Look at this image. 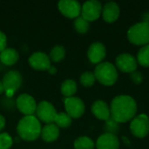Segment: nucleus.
Instances as JSON below:
<instances>
[{
	"mask_svg": "<svg viewBox=\"0 0 149 149\" xmlns=\"http://www.w3.org/2000/svg\"><path fill=\"white\" fill-rule=\"evenodd\" d=\"M41 124L38 119L33 115L22 118L17 126V132L19 137L26 141H33L41 135Z\"/></svg>",
	"mask_w": 149,
	"mask_h": 149,
	"instance_id": "f03ea898",
	"label": "nucleus"
},
{
	"mask_svg": "<svg viewBox=\"0 0 149 149\" xmlns=\"http://www.w3.org/2000/svg\"><path fill=\"white\" fill-rule=\"evenodd\" d=\"M96 148L97 149H119L120 141L116 134L105 133L98 138Z\"/></svg>",
	"mask_w": 149,
	"mask_h": 149,
	"instance_id": "2eb2a0df",
	"label": "nucleus"
},
{
	"mask_svg": "<svg viewBox=\"0 0 149 149\" xmlns=\"http://www.w3.org/2000/svg\"><path fill=\"white\" fill-rule=\"evenodd\" d=\"M111 117L119 123L132 120L137 112V103L129 95H118L114 97L110 105Z\"/></svg>",
	"mask_w": 149,
	"mask_h": 149,
	"instance_id": "f257e3e1",
	"label": "nucleus"
},
{
	"mask_svg": "<svg viewBox=\"0 0 149 149\" xmlns=\"http://www.w3.org/2000/svg\"><path fill=\"white\" fill-rule=\"evenodd\" d=\"M6 45H7L6 35L3 32L0 31V52H2L6 48Z\"/></svg>",
	"mask_w": 149,
	"mask_h": 149,
	"instance_id": "c756f323",
	"label": "nucleus"
},
{
	"mask_svg": "<svg viewBox=\"0 0 149 149\" xmlns=\"http://www.w3.org/2000/svg\"><path fill=\"white\" fill-rule=\"evenodd\" d=\"M4 92V87H3V85L2 83V81H0V94L3 93Z\"/></svg>",
	"mask_w": 149,
	"mask_h": 149,
	"instance_id": "473e14b6",
	"label": "nucleus"
},
{
	"mask_svg": "<svg viewBox=\"0 0 149 149\" xmlns=\"http://www.w3.org/2000/svg\"><path fill=\"white\" fill-rule=\"evenodd\" d=\"M104 129L106 133L107 134H116L119 130H120V123L113 120L112 117H110L108 120L105 121V126Z\"/></svg>",
	"mask_w": 149,
	"mask_h": 149,
	"instance_id": "a878e982",
	"label": "nucleus"
},
{
	"mask_svg": "<svg viewBox=\"0 0 149 149\" xmlns=\"http://www.w3.org/2000/svg\"><path fill=\"white\" fill-rule=\"evenodd\" d=\"M47 71H48V72H49V73H51V74H55V73L57 72V68H56L55 66L51 65Z\"/></svg>",
	"mask_w": 149,
	"mask_h": 149,
	"instance_id": "2f4dec72",
	"label": "nucleus"
},
{
	"mask_svg": "<svg viewBox=\"0 0 149 149\" xmlns=\"http://www.w3.org/2000/svg\"><path fill=\"white\" fill-rule=\"evenodd\" d=\"M103 6L97 0H89L81 6V17L88 22L98 19L102 12Z\"/></svg>",
	"mask_w": 149,
	"mask_h": 149,
	"instance_id": "0eeeda50",
	"label": "nucleus"
},
{
	"mask_svg": "<svg viewBox=\"0 0 149 149\" xmlns=\"http://www.w3.org/2000/svg\"><path fill=\"white\" fill-rule=\"evenodd\" d=\"M94 76L99 82L105 86H112L118 79V71L114 65L110 62H101L94 70Z\"/></svg>",
	"mask_w": 149,
	"mask_h": 149,
	"instance_id": "7ed1b4c3",
	"label": "nucleus"
},
{
	"mask_svg": "<svg viewBox=\"0 0 149 149\" xmlns=\"http://www.w3.org/2000/svg\"><path fill=\"white\" fill-rule=\"evenodd\" d=\"M5 127V119L3 115L0 114V132Z\"/></svg>",
	"mask_w": 149,
	"mask_h": 149,
	"instance_id": "7c9ffc66",
	"label": "nucleus"
},
{
	"mask_svg": "<svg viewBox=\"0 0 149 149\" xmlns=\"http://www.w3.org/2000/svg\"><path fill=\"white\" fill-rule=\"evenodd\" d=\"M13 144L12 138L7 133L0 134V149H10Z\"/></svg>",
	"mask_w": 149,
	"mask_h": 149,
	"instance_id": "cd10ccee",
	"label": "nucleus"
},
{
	"mask_svg": "<svg viewBox=\"0 0 149 149\" xmlns=\"http://www.w3.org/2000/svg\"><path fill=\"white\" fill-rule=\"evenodd\" d=\"M58 7L59 11L69 18H77L81 14V5L75 0H61Z\"/></svg>",
	"mask_w": 149,
	"mask_h": 149,
	"instance_id": "f8f14e48",
	"label": "nucleus"
},
{
	"mask_svg": "<svg viewBox=\"0 0 149 149\" xmlns=\"http://www.w3.org/2000/svg\"><path fill=\"white\" fill-rule=\"evenodd\" d=\"M128 40L136 45L149 44V22H139L133 24L127 31Z\"/></svg>",
	"mask_w": 149,
	"mask_h": 149,
	"instance_id": "20e7f679",
	"label": "nucleus"
},
{
	"mask_svg": "<svg viewBox=\"0 0 149 149\" xmlns=\"http://www.w3.org/2000/svg\"><path fill=\"white\" fill-rule=\"evenodd\" d=\"M73 146L75 149H93L94 142L87 136H81L75 140Z\"/></svg>",
	"mask_w": 149,
	"mask_h": 149,
	"instance_id": "412c9836",
	"label": "nucleus"
},
{
	"mask_svg": "<svg viewBox=\"0 0 149 149\" xmlns=\"http://www.w3.org/2000/svg\"><path fill=\"white\" fill-rule=\"evenodd\" d=\"M73 25L74 29L79 33H86L90 28V23L82 17H78L77 18H75Z\"/></svg>",
	"mask_w": 149,
	"mask_h": 149,
	"instance_id": "393cba45",
	"label": "nucleus"
},
{
	"mask_svg": "<svg viewBox=\"0 0 149 149\" xmlns=\"http://www.w3.org/2000/svg\"><path fill=\"white\" fill-rule=\"evenodd\" d=\"M19 58L18 52L13 48H5L2 52H0V61L5 65H15Z\"/></svg>",
	"mask_w": 149,
	"mask_h": 149,
	"instance_id": "6ab92c4d",
	"label": "nucleus"
},
{
	"mask_svg": "<svg viewBox=\"0 0 149 149\" xmlns=\"http://www.w3.org/2000/svg\"><path fill=\"white\" fill-rule=\"evenodd\" d=\"M107 50L105 45L101 42L93 43L87 51V57L89 60L93 64H100L105 58Z\"/></svg>",
	"mask_w": 149,
	"mask_h": 149,
	"instance_id": "4468645a",
	"label": "nucleus"
},
{
	"mask_svg": "<svg viewBox=\"0 0 149 149\" xmlns=\"http://www.w3.org/2000/svg\"><path fill=\"white\" fill-rule=\"evenodd\" d=\"M120 6L115 2H108L102 8L103 19L107 23H113L116 21L120 17Z\"/></svg>",
	"mask_w": 149,
	"mask_h": 149,
	"instance_id": "dca6fc26",
	"label": "nucleus"
},
{
	"mask_svg": "<svg viewBox=\"0 0 149 149\" xmlns=\"http://www.w3.org/2000/svg\"><path fill=\"white\" fill-rule=\"evenodd\" d=\"M36 113L38 120H41L46 124H52L54 122L58 113L52 103L48 101H41L38 105H37Z\"/></svg>",
	"mask_w": 149,
	"mask_h": 149,
	"instance_id": "6e6552de",
	"label": "nucleus"
},
{
	"mask_svg": "<svg viewBox=\"0 0 149 149\" xmlns=\"http://www.w3.org/2000/svg\"><path fill=\"white\" fill-rule=\"evenodd\" d=\"M16 105L17 109L25 116L33 115V113H36L37 103L34 98L27 93L19 95L16 100Z\"/></svg>",
	"mask_w": 149,
	"mask_h": 149,
	"instance_id": "9b49d317",
	"label": "nucleus"
},
{
	"mask_svg": "<svg viewBox=\"0 0 149 149\" xmlns=\"http://www.w3.org/2000/svg\"><path fill=\"white\" fill-rule=\"evenodd\" d=\"M123 139H124V142H126V143H127V144H128V145L130 144V141H127V139L126 137H123Z\"/></svg>",
	"mask_w": 149,
	"mask_h": 149,
	"instance_id": "72a5a7b5",
	"label": "nucleus"
},
{
	"mask_svg": "<svg viewBox=\"0 0 149 149\" xmlns=\"http://www.w3.org/2000/svg\"><path fill=\"white\" fill-rule=\"evenodd\" d=\"M59 136V128L55 124H46L41 130V137L45 142H53Z\"/></svg>",
	"mask_w": 149,
	"mask_h": 149,
	"instance_id": "a211bd4d",
	"label": "nucleus"
},
{
	"mask_svg": "<svg viewBox=\"0 0 149 149\" xmlns=\"http://www.w3.org/2000/svg\"><path fill=\"white\" fill-rule=\"evenodd\" d=\"M72 118L66 113H58L54 120L55 125L62 128L68 127L72 124Z\"/></svg>",
	"mask_w": 149,
	"mask_h": 149,
	"instance_id": "5701e85b",
	"label": "nucleus"
},
{
	"mask_svg": "<svg viewBox=\"0 0 149 149\" xmlns=\"http://www.w3.org/2000/svg\"><path fill=\"white\" fill-rule=\"evenodd\" d=\"M131 79L137 85L141 84L142 81H143V76L141 74V72H138V71H134V72L131 73Z\"/></svg>",
	"mask_w": 149,
	"mask_h": 149,
	"instance_id": "c85d7f7f",
	"label": "nucleus"
},
{
	"mask_svg": "<svg viewBox=\"0 0 149 149\" xmlns=\"http://www.w3.org/2000/svg\"><path fill=\"white\" fill-rule=\"evenodd\" d=\"M137 62L145 67L149 66V44L143 45L138 52L137 54Z\"/></svg>",
	"mask_w": 149,
	"mask_h": 149,
	"instance_id": "4be33fe9",
	"label": "nucleus"
},
{
	"mask_svg": "<svg viewBox=\"0 0 149 149\" xmlns=\"http://www.w3.org/2000/svg\"><path fill=\"white\" fill-rule=\"evenodd\" d=\"M92 112L93 115L101 120H107L111 117L110 107L103 100H96L92 105Z\"/></svg>",
	"mask_w": 149,
	"mask_h": 149,
	"instance_id": "f3484780",
	"label": "nucleus"
},
{
	"mask_svg": "<svg viewBox=\"0 0 149 149\" xmlns=\"http://www.w3.org/2000/svg\"><path fill=\"white\" fill-rule=\"evenodd\" d=\"M116 66L119 70L124 72H134L136 71L138 66V62L136 58L130 53H120L117 56L115 59Z\"/></svg>",
	"mask_w": 149,
	"mask_h": 149,
	"instance_id": "9d476101",
	"label": "nucleus"
},
{
	"mask_svg": "<svg viewBox=\"0 0 149 149\" xmlns=\"http://www.w3.org/2000/svg\"><path fill=\"white\" fill-rule=\"evenodd\" d=\"M78 89L77 84L74 80L72 79H66L65 80L60 87V91L61 93L65 96L66 98H70V97H73V95L76 93Z\"/></svg>",
	"mask_w": 149,
	"mask_h": 149,
	"instance_id": "aec40b11",
	"label": "nucleus"
},
{
	"mask_svg": "<svg viewBox=\"0 0 149 149\" xmlns=\"http://www.w3.org/2000/svg\"><path fill=\"white\" fill-rule=\"evenodd\" d=\"M130 130L132 134L138 138H144L149 133V117L141 113L135 116L130 123Z\"/></svg>",
	"mask_w": 149,
	"mask_h": 149,
	"instance_id": "39448f33",
	"label": "nucleus"
},
{
	"mask_svg": "<svg viewBox=\"0 0 149 149\" xmlns=\"http://www.w3.org/2000/svg\"><path fill=\"white\" fill-rule=\"evenodd\" d=\"M95 80H96V78L94 76V73L92 72H85L80 76L81 85L86 87L93 86V84L95 83Z\"/></svg>",
	"mask_w": 149,
	"mask_h": 149,
	"instance_id": "bb28decb",
	"label": "nucleus"
},
{
	"mask_svg": "<svg viewBox=\"0 0 149 149\" xmlns=\"http://www.w3.org/2000/svg\"><path fill=\"white\" fill-rule=\"evenodd\" d=\"M2 83L4 87V92L7 93V95L11 96L21 86L22 76L17 71H10L3 76Z\"/></svg>",
	"mask_w": 149,
	"mask_h": 149,
	"instance_id": "1a4fd4ad",
	"label": "nucleus"
},
{
	"mask_svg": "<svg viewBox=\"0 0 149 149\" xmlns=\"http://www.w3.org/2000/svg\"><path fill=\"white\" fill-rule=\"evenodd\" d=\"M65 108L66 113L72 119H78L81 117L85 113V104L80 98L78 97H70L64 100Z\"/></svg>",
	"mask_w": 149,
	"mask_h": 149,
	"instance_id": "423d86ee",
	"label": "nucleus"
},
{
	"mask_svg": "<svg viewBox=\"0 0 149 149\" xmlns=\"http://www.w3.org/2000/svg\"><path fill=\"white\" fill-rule=\"evenodd\" d=\"M65 47L62 45H56L52 49L49 58L53 62H59L65 58Z\"/></svg>",
	"mask_w": 149,
	"mask_h": 149,
	"instance_id": "b1692460",
	"label": "nucleus"
},
{
	"mask_svg": "<svg viewBox=\"0 0 149 149\" xmlns=\"http://www.w3.org/2000/svg\"><path fill=\"white\" fill-rule=\"evenodd\" d=\"M29 64L35 70L45 71L51 66V59L46 53L37 52L31 54L29 58Z\"/></svg>",
	"mask_w": 149,
	"mask_h": 149,
	"instance_id": "ddd939ff",
	"label": "nucleus"
}]
</instances>
